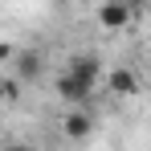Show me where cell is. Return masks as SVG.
<instances>
[{
  "label": "cell",
  "mask_w": 151,
  "mask_h": 151,
  "mask_svg": "<svg viewBox=\"0 0 151 151\" xmlns=\"http://www.w3.org/2000/svg\"><path fill=\"white\" fill-rule=\"evenodd\" d=\"M57 94H61V102H70V106H82V102H90V86H82L78 78H70L65 70H61V78H57Z\"/></svg>",
  "instance_id": "5b68a950"
},
{
  "label": "cell",
  "mask_w": 151,
  "mask_h": 151,
  "mask_svg": "<svg viewBox=\"0 0 151 151\" xmlns=\"http://www.w3.org/2000/svg\"><path fill=\"white\" fill-rule=\"evenodd\" d=\"M65 74L78 78V82H82V86H90V90H98V82H106L102 61L94 57V53H74V57L65 61Z\"/></svg>",
  "instance_id": "6da1fadb"
},
{
  "label": "cell",
  "mask_w": 151,
  "mask_h": 151,
  "mask_svg": "<svg viewBox=\"0 0 151 151\" xmlns=\"http://www.w3.org/2000/svg\"><path fill=\"white\" fill-rule=\"evenodd\" d=\"M61 131H65V139H90L94 135V114L86 110V106H74V110H65V119H61Z\"/></svg>",
  "instance_id": "277c9868"
},
{
  "label": "cell",
  "mask_w": 151,
  "mask_h": 151,
  "mask_svg": "<svg viewBox=\"0 0 151 151\" xmlns=\"http://www.w3.org/2000/svg\"><path fill=\"white\" fill-rule=\"evenodd\" d=\"M8 151H33V147H29V143H12Z\"/></svg>",
  "instance_id": "ba28073f"
},
{
  "label": "cell",
  "mask_w": 151,
  "mask_h": 151,
  "mask_svg": "<svg viewBox=\"0 0 151 151\" xmlns=\"http://www.w3.org/2000/svg\"><path fill=\"white\" fill-rule=\"evenodd\" d=\"M131 0H102L98 12H94V21H98V29H106V33H119V29L131 25Z\"/></svg>",
  "instance_id": "7a4b0ae2"
},
{
  "label": "cell",
  "mask_w": 151,
  "mask_h": 151,
  "mask_svg": "<svg viewBox=\"0 0 151 151\" xmlns=\"http://www.w3.org/2000/svg\"><path fill=\"white\" fill-rule=\"evenodd\" d=\"M106 94H110V98H135V94H139V74H135L131 65H114V70L106 74Z\"/></svg>",
  "instance_id": "3957f363"
},
{
  "label": "cell",
  "mask_w": 151,
  "mask_h": 151,
  "mask_svg": "<svg viewBox=\"0 0 151 151\" xmlns=\"http://www.w3.org/2000/svg\"><path fill=\"white\" fill-rule=\"evenodd\" d=\"M21 74H25V78L41 74V57H37V53H25V57H21Z\"/></svg>",
  "instance_id": "8992f818"
},
{
  "label": "cell",
  "mask_w": 151,
  "mask_h": 151,
  "mask_svg": "<svg viewBox=\"0 0 151 151\" xmlns=\"http://www.w3.org/2000/svg\"><path fill=\"white\" fill-rule=\"evenodd\" d=\"M21 98V82L17 78H4V102H17Z\"/></svg>",
  "instance_id": "52a82bcc"
}]
</instances>
